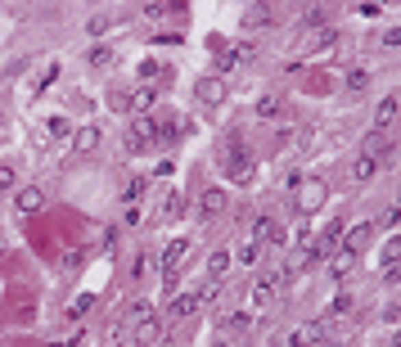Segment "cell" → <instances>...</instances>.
<instances>
[{"label":"cell","instance_id":"6da1fadb","mask_svg":"<svg viewBox=\"0 0 401 347\" xmlns=\"http://www.w3.org/2000/svg\"><path fill=\"white\" fill-rule=\"evenodd\" d=\"M284 289H289V271H284V266H271V271H266L257 284H253V303L266 307V303H275Z\"/></svg>","mask_w":401,"mask_h":347},{"label":"cell","instance_id":"7a4b0ae2","mask_svg":"<svg viewBox=\"0 0 401 347\" xmlns=\"http://www.w3.org/2000/svg\"><path fill=\"white\" fill-rule=\"evenodd\" d=\"M226 203H230V194L221 185H203V190H198V226H212V221L226 212Z\"/></svg>","mask_w":401,"mask_h":347},{"label":"cell","instance_id":"3957f363","mask_svg":"<svg viewBox=\"0 0 401 347\" xmlns=\"http://www.w3.org/2000/svg\"><path fill=\"white\" fill-rule=\"evenodd\" d=\"M221 172H230V181L248 185V181H253V163H248V149H244V144H226V149H221Z\"/></svg>","mask_w":401,"mask_h":347},{"label":"cell","instance_id":"277c9868","mask_svg":"<svg viewBox=\"0 0 401 347\" xmlns=\"http://www.w3.org/2000/svg\"><path fill=\"white\" fill-rule=\"evenodd\" d=\"M185 253H190V239H172V244H167V253H163V284H167V289L181 280Z\"/></svg>","mask_w":401,"mask_h":347},{"label":"cell","instance_id":"5b68a950","mask_svg":"<svg viewBox=\"0 0 401 347\" xmlns=\"http://www.w3.org/2000/svg\"><path fill=\"white\" fill-rule=\"evenodd\" d=\"M194 99L198 104H207V109H217V104H226V81H221L217 73H207L194 81Z\"/></svg>","mask_w":401,"mask_h":347},{"label":"cell","instance_id":"8992f818","mask_svg":"<svg viewBox=\"0 0 401 347\" xmlns=\"http://www.w3.org/2000/svg\"><path fill=\"white\" fill-rule=\"evenodd\" d=\"M45 190L41 185H23L18 194H14V212H23V217H36V212H45Z\"/></svg>","mask_w":401,"mask_h":347},{"label":"cell","instance_id":"52a82bcc","mask_svg":"<svg viewBox=\"0 0 401 347\" xmlns=\"http://www.w3.org/2000/svg\"><path fill=\"white\" fill-rule=\"evenodd\" d=\"M370 239H374V221H352V226L343 230V244H338V248H343V253H352V257H357V253L365 248Z\"/></svg>","mask_w":401,"mask_h":347},{"label":"cell","instance_id":"ba28073f","mask_svg":"<svg viewBox=\"0 0 401 347\" xmlns=\"http://www.w3.org/2000/svg\"><path fill=\"white\" fill-rule=\"evenodd\" d=\"M153 144V118H131L127 127V153H140Z\"/></svg>","mask_w":401,"mask_h":347},{"label":"cell","instance_id":"9c48e42d","mask_svg":"<svg viewBox=\"0 0 401 347\" xmlns=\"http://www.w3.org/2000/svg\"><path fill=\"white\" fill-rule=\"evenodd\" d=\"M293 190H298V212H315L325 203V181H293Z\"/></svg>","mask_w":401,"mask_h":347},{"label":"cell","instance_id":"30bf717a","mask_svg":"<svg viewBox=\"0 0 401 347\" xmlns=\"http://www.w3.org/2000/svg\"><path fill=\"white\" fill-rule=\"evenodd\" d=\"M325 338H329L325 320H307V325L293 329V343H289V347H315V343H325Z\"/></svg>","mask_w":401,"mask_h":347},{"label":"cell","instance_id":"8fae6325","mask_svg":"<svg viewBox=\"0 0 401 347\" xmlns=\"http://www.w3.org/2000/svg\"><path fill=\"white\" fill-rule=\"evenodd\" d=\"M397 113H401V95H383L374 104V131H388L397 122Z\"/></svg>","mask_w":401,"mask_h":347},{"label":"cell","instance_id":"7c38bea8","mask_svg":"<svg viewBox=\"0 0 401 347\" xmlns=\"http://www.w3.org/2000/svg\"><path fill=\"white\" fill-rule=\"evenodd\" d=\"M181 131H185V127H181V118H176V113H153V140L172 144Z\"/></svg>","mask_w":401,"mask_h":347},{"label":"cell","instance_id":"4fadbf2b","mask_svg":"<svg viewBox=\"0 0 401 347\" xmlns=\"http://www.w3.org/2000/svg\"><path fill=\"white\" fill-rule=\"evenodd\" d=\"M131 338H135L140 347H153L158 338H163V320H158V316H144L140 325H131Z\"/></svg>","mask_w":401,"mask_h":347},{"label":"cell","instance_id":"5bb4252c","mask_svg":"<svg viewBox=\"0 0 401 347\" xmlns=\"http://www.w3.org/2000/svg\"><path fill=\"white\" fill-rule=\"evenodd\" d=\"M99 144H104V131H99V127H81V131L73 136V149H77V153H95Z\"/></svg>","mask_w":401,"mask_h":347},{"label":"cell","instance_id":"9a60e30c","mask_svg":"<svg viewBox=\"0 0 401 347\" xmlns=\"http://www.w3.org/2000/svg\"><path fill=\"white\" fill-rule=\"evenodd\" d=\"M253 239H257V244H261V239H266V244H280L284 230H280V221H275V217H257V221H253Z\"/></svg>","mask_w":401,"mask_h":347},{"label":"cell","instance_id":"2e32d148","mask_svg":"<svg viewBox=\"0 0 401 347\" xmlns=\"http://www.w3.org/2000/svg\"><path fill=\"white\" fill-rule=\"evenodd\" d=\"M334 41V27H307V32H298V45L302 50H320V45Z\"/></svg>","mask_w":401,"mask_h":347},{"label":"cell","instance_id":"e0dca14e","mask_svg":"<svg viewBox=\"0 0 401 347\" xmlns=\"http://www.w3.org/2000/svg\"><path fill=\"white\" fill-rule=\"evenodd\" d=\"M194 307H198V293H176L172 307H167V316H172V320H185V316L194 311Z\"/></svg>","mask_w":401,"mask_h":347},{"label":"cell","instance_id":"ac0fdd59","mask_svg":"<svg viewBox=\"0 0 401 347\" xmlns=\"http://www.w3.org/2000/svg\"><path fill=\"white\" fill-rule=\"evenodd\" d=\"M221 329H226L230 338H244V334L253 329V316H244V311H230L226 320H221Z\"/></svg>","mask_w":401,"mask_h":347},{"label":"cell","instance_id":"d6986e66","mask_svg":"<svg viewBox=\"0 0 401 347\" xmlns=\"http://www.w3.org/2000/svg\"><path fill=\"white\" fill-rule=\"evenodd\" d=\"M374 172H379V158H365V153H361L357 163H352V181H357V185L374 181Z\"/></svg>","mask_w":401,"mask_h":347},{"label":"cell","instance_id":"ffe728a7","mask_svg":"<svg viewBox=\"0 0 401 347\" xmlns=\"http://www.w3.org/2000/svg\"><path fill=\"white\" fill-rule=\"evenodd\" d=\"M352 266H357V257H352V253H343V248L329 253V275H334V280H338V275H347Z\"/></svg>","mask_w":401,"mask_h":347},{"label":"cell","instance_id":"44dd1931","mask_svg":"<svg viewBox=\"0 0 401 347\" xmlns=\"http://www.w3.org/2000/svg\"><path fill=\"white\" fill-rule=\"evenodd\" d=\"M113 59H118V50H113V45H95V50L86 55V64H90V68H109Z\"/></svg>","mask_w":401,"mask_h":347},{"label":"cell","instance_id":"7402d4cb","mask_svg":"<svg viewBox=\"0 0 401 347\" xmlns=\"http://www.w3.org/2000/svg\"><path fill=\"white\" fill-rule=\"evenodd\" d=\"M284 113V99L280 95H261L257 99V118H280Z\"/></svg>","mask_w":401,"mask_h":347},{"label":"cell","instance_id":"603a6c76","mask_svg":"<svg viewBox=\"0 0 401 347\" xmlns=\"http://www.w3.org/2000/svg\"><path fill=\"white\" fill-rule=\"evenodd\" d=\"M226 271H230V248H217V253H212V261H207V275H212V280H221Z\"/></svg>","mask_w":401,"mask_h":347},{"label":"cell","instance_id":"cb8c5ba5","mask_svg":"<svg viewBox=\"0 0 401 347\" xmlns=\"http://www.w3.org/2000/svg\"><path fill=\"white\" fill-rule=\"evenodd\" d=\"M90 307H95V298H90V293H77L73 303H68V320H81Z\"/></svg>","mask_w":401,"mask_h":347},{"label":"cell","instance_id":"d4e9b609","mask_svg":"<svg viewBox=\"0 0 401 347\" xmlns=\"http://www.w3.org/2000/svg\"><path fill=\"white\" fill-rule=\"evenodd\" d=\"M374 153H388V131H370L365 136V158H374Z\"/></svg>","mask_w":401,"mask_h":347},{"label":"cell","instance_id":"484cf974","mask_svg":"<svg viewBox=\"0 0 401 347\" xmlns=\"http://www.w3.org/2000/svg\"><path fill=\"white\" fill-rule=\"evenodd\" d=\"M144 194H149V181H144V176H135V181H131L127 190H122V198H127V203H140Z\"/></svg>","mask_w":401,"mask_h":347},{"label":"cell","instance_id":"4316f807","mask_svg":"<svg viewBox=\"0 0 401 347\" xmlns=\"http://www.w3.org/2000/svg\"><path fill=\"white\" fill-rule=\"evenodd\" d=\"M41 136H45V140H59V136H68V122L64 118H45L41 122Z\"/></svg>","mask_w":401,"mask_h":347},{"label":"cell","instance_id":"83f0119b","mask_svg":"<svg viewBox=\"0 0 401 347\" xmlns=\"http://www.w3.org/2000/svg\"><path fill=\"white\" fill-rule=\"evenodd\" d=\"M144 316H153V307H149V303H144V298H135V303H131V307H127V325H140Z\"/></svg>","mask_w":401,"mask_h":347},{"label":"cell","instance_id":"f1b7e54d","mask_svg":"<svg viewBox=\"0 0 401 347\" xmlns=\"http://www.w3.org/2000/svg\"><path fill=\"white\" fill-rule=\"evenodd\" d=\"M257 257H261V244H257V239L239 244V261H244V266H257Z\"/></svg>","mask_w":401,"mask_h":347},{"label":"cell","instance_id":"f546056e","mask_svg":"<svg viewBox=\"0 0 401 347\" xmlns=\"http://www.w3.org/2000/svg\"><path fill=\"white\" fill-rule=\"evenodd\" d=\"M352 307H357V293H338L334 303H329V316H347Z\"/></svg>","mask_w":401,"mask_h":347},{"label":"cell","instance_id":"4dcf8cb0","mask_svg":"<svg viewBox=\"0 0 401 347\" xmlns=\"http://www.w3.org/2000/svg\"><path fill=\"white\" fill-rule=\"evenodd\" d=\"M217 298H221V280H207L203 293H198V307H217Z\"/></svg>","mask_w":401,"mask_h":347},{"label":"cell","instance_id":"1f68e13d","mask_svg":"<svg viewBox=\"0 0 401 347\" xmlns=\"http://www.w3.org/2000/svg\"><path fill=\"white\" fill-rule=\"evenodd\" d=\"M271 18H275V14L266 10V5H253V10L244 14V23H248V27H261V23H271Z\"/></svg>","mask_w":401,"mask_h":347},{"label":"cell","instance_id":"d6a6232c","mask_svg":"<svg viewBox=\"0 0 401 347\" xmlns=\"http://www.w3.org/2000/svg\"><path fill=\"white\" fill-rule=\"evenodd\" d=\"M343 81H347V90H365V81H370V73H365V68H352V73H347V77H343Z\"/></svg>","mask_w":401,"mask_h":347},{"label":"cell","instance_id":"836d02e7","mask_svg":"<svg viewBox=\"0 0 401 347\" xmlns=\"http://www.w3.org/2000/svg\"><path fill=\"white\" fill-rule=\"evenodd\" d=\"M144 275H149V257L135 253V257H131V280H144Z\"/></svg>","mask_w":401,"mask_h":347},{"label":"cell","instance_id":"e575fe53","mask_svg":"<svg viewBox=\"0 0 401 347\" xmlns=\"http://www.w3.org/2000/svg\"><path fill=\"white\" fill-rule=\"evenodd\" d=\"M383 261H388V266H392V261H401V235H392L388 244H383Z\"/></svg>","mask_w":401,"mask_h":347},{"label":"cell","instance_id":"d590c367","mask_svg":"<svg viewBox=\"0 0 401 347\" xmlns=\"http://www.w3.org/2000/svg\"><path fill=\"white\" fill-rule=\"evenodd\" d=\"M127 99H131V90H122V86H113V90H109V104H113L118 113H127Z\"/></svg>","mask_w":401,"mask_h":347},{"label":"cell","instance_id":"8d00e7d4","mask_svg":"<svg viewBox=\"0 0 401 347\" xmlns=\"http://www.w3.org/2000/svg\"><path fill=\"white\" fill-rule=\"evenodd\" d=\"M181 212V194L176 190H167V203H163V217H176Z\"/></svg>","mask_w":401,"mask_h":347},{"label":"cell","instance_id":"74e56055","mask_svg":"<svg viewBox=\"0 0 401 347\" xmlns=\"http://www.w3.org/2000/svg\"><path fill=\"white\" fill-rule=\"evenodd\" d=\"M14 181H18V176H14V167H0V194H10Z\"/></svg>","mask_w":401,"mask_h":347},{"label":"cell","instance_id":"f35d334b","mask_svg":"<svg viewBox=\"0 0 401 347\" xmlns=\"http://www.w3.org/2000/svg\"><path fill=\"white\" fill-rule=\"evenodd\" d=\"M352 10H357L361 18H379V14H383V5H370V0H365V5H352Z\"/></svg>","mask_w":401,"mask_h":347},{"label":"cell","instance_id":"ab89813d","mask_svg":"<svg viewBox=\"0 0 401 347\" xmlns=\"http://www.w3.org/2000/svg\"><path fill=\"white\" fill-rule=\"evenodd\" d=\"M383 284H401V261H392V266H383Z\"/></svg>","mask_w":401,"mask_h":347},{"label":"cell","instance_id":"60d3db41","mask_svg":"<svg viewBox=\"0 0 401 347\" xmlns=\"http://www.w3.org/2000/svg\"><path fill=\"white\" fill-rule=\"evenodd\" d=\"M383 45H401V27H392V32H383Z\"/></svg>","mask_w":401,"mask_h":347},{"label":"cell","instance_id":"b9f144b4","mask_svg":"<svg viewBox=\"0 0 401 347\" xmlns=\"http://www.w3.org/2000/svg\"><path fill=\"white\" fill-rule=\"evenodd\" d=\"M388 226H401V203H397V207H392V212H388Z\"/></svg>","mask_w":401,"mask_h":347},{"label":"cell","instance_id":"7bdbcfd3","mask_svg":"<svg viewBox=\"0 0 401 347\" xmlns=\"http://www.w3.org/2000/svg\"><path fill=\"white\" fill-rule=\"evenodd\" d=\"M388 347H401V329H392V334H388Z\"/></svg>","mask_w":401,"mask_h":347},{"label":"cell","instance_id":"ee69618b","mask_svg":"<svg viewBox=\"0 0 401 347\" xmlns=\"http://www.w3.org/2000/svg\"><path fill=\"white\" fill-rule=\"evenodd\" d=\"M315 347H343V338H325V343H315Z\"/></svg>","mask_w":401,"mask_h":347},{"label":"cell","instance_id":"f6af8a7d","mask_svg":"<svg viewBox=\"0 0 401 347\" xmlns=\"http://www.w3.org/2000/svg\"><path fill=\"white\" fill-rule=\"evenodd\" d=\"M217 347H235V343H230V338H221V343H217Z\"/></svg>","mask_w":401,"mask_h":347},{"label":"cell","instance_id":"bcb514c9","mask_svg":"<svg viewBox=\"0 0 401 347\" xmlns=\"http://www.w3.org/2000/svg\"><path fill=\"white\" fill-rule=\"evenodd\" d=\"M0 253H5V235H0Z\"/></svg>","mask_w":401,"mask_h":347}]
</instances>
